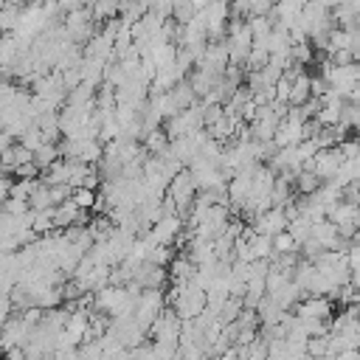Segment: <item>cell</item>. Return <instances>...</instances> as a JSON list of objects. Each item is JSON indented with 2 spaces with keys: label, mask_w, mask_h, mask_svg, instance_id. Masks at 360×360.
I'll list each match as a JSON object with an SVG mask.
<instances>
[{
  "label": "cell",
  "mask_w": 360,
  "mask_h": 360,
  "mask_svg": "<svg viewBox=\"0 0 360 360\" xmlns=\"http://www.w3.org/2000/svg\"><path fill=\"white\" fill-rule=\"evenodd\" d=\"M194 194H197V186L188 172H177L169 180V202H177V208H188Z\"/></svg>",
  "instance_id": "1"
},
{
  "label": "cell",
  "mask_w": 360,
  "mask_h": 360,
  "mask_svg": "<svg viewBox=\"0 0 360 360\" xmlns=\"http://www.w3.org/2000/svg\"><path fill=\"white\" fill-rule=\"evenodd\" d=\"M287 214H284V208H267L264 214H259L256 217V233H264V236H276V233H281V231H287Z\"/></svg>",
  "instance_id": "2"
},
{
  "label": "cell",
  "mask_w": 360,
  "mask_h": 360,
  "mask_svg": "<svg viewBox=\"0 0 360 360\" xmlns=\"http://www.w3.org/2000/svg\"><path fill=\"white\" fill-rule=\"evenodd\" d=\"M298 318H312V321H329L332 318V304L323 295H309L298 307Z\"/></svg>",
  "instance_id": "3"
},
{
  "label": "cell",
  "mask_w": 360,
  "mask_h": 360,
  "mask_svg": "<svg viewBox=\"0 0 360 360\" xmlns=\"http://www.w3.org/2000/svg\"><path fill=\"white\" fill-rule=\"evenodd\" d=\"M309 82H312V76H307L304 70L290 82V98H287V107H301V104H307V101L312 98V93H309Z\"/></svg>",
  "instance_id": "4"
},
{
  "label": "cell",
  "mask_w": 360,
  "mask_h": 360,
  "mask_svg": "<svg viewBox=\"0 0 360 360\" xmlns=\"http://www.w3.org/2000/svg\"><path fill=\"white\" fill-rule=\"evenodd\" d=\"M287 233L298 242V248H301V242H307L309 239V233H312V222L304 217V214H298V217H292L290 222H287Z\"/></svg>",
  "instance_id": "5"
},
{
  "label": "cell",
  "mask_w": 360,
  "mask_h": 360,
  "mask_svg": "<svg viewBox=\"0 0 360 360\" xmlns=\"http://www.w3.org/2000/svg\"><path fill=\"white\" fill-rule=\"evenodd\" d=\"M352 48V34L343 28H332L326 37V56H332L335 51H349Z\"/></svg>",
  "instance_id": "6"
},
{
  "label": "cell",
  "mask_w": 360,
  "mask_h": 360,
  "mask_svg": "<svg viewBox=\"0 0 360 360\" xmlns=\"http://www.w3.org/2000/svg\"><path fill=\"white\" fill-rule=\"evenodd\" d=\"M292 186H295V188H298L304 197H309V194H315V191H318L321 180H318L312 172H304V169H301V172L292 177Z\"/></svg>",
  "instance_id": "7"
},
{
  "label": "cell",
  "mask_w": 360,
  "mask_h": 360,
  "mask_svg": "<svg viewBox=\"0 0 360 360\" xmlns=\"http://www.w3.org/2000/svg\"><path fill=\"white\" fill-rule=\"evenodd\" d=\"M273 253L276 256H281V253H298V242L287 231H281V233L273 236Z\"/></svg>",
  "instance_id": "8"
},
{
  "label": "cell",
  "mask_w": 360,
  "mask_h": 360,
  "mask_svg": "<svg viewBox=\"0 0 360 360\" xmlns=\"http://www.w3.org/2000/svg\"><path fill=\"white\" fill-rule=\"evenodd\" d=\"M70 200H73V205H76V208H82V211L96 205V194H93V188H76Z\"/></svg>",
  "instance_id": "9"
},
{
  "label": "cell",
  "mask_w": 360,
  "mask_h": 360,
  "mask_svg": "<svg viewBox=\"0 0 360 360\" xmlns=\"http://www.w3.org/2000/svg\"><path fill=\"white\" fill-rule=\"evenodd\" d=\"M146 149L149 152H166V135L160 132V129H152V132H146Z\"/></svg>",
  "instance_id": "10"
},
{
  "label": "cell",
  "mask_w": 360,
  "mask_h": 360,
  "mask_svg": "<svg viewBox=\"0 0 360 360\" xmlns=\"http://www.w3.org/2000/svg\"><path fill=\"white\" fill-rule=\"evenodd\" d=\"M332 360H360V352H354V349H349V352H338Z\"/></svg>",
  "instance_id": "11"
},
{
  "label": "cell",
  "mask_w": 360,
  "mask_h": 360,
  "mask_svg": "<svg viewBox=\"0 0 360 360\" xmlns=\"http://www.w3.org/2000/svg\"><path fill=\"white\" fill-rule=\"evenodd\" d=\"M354 0H338V6H352Z\"/></svg>",
  "instance_id": "12"
}]
</instances>
